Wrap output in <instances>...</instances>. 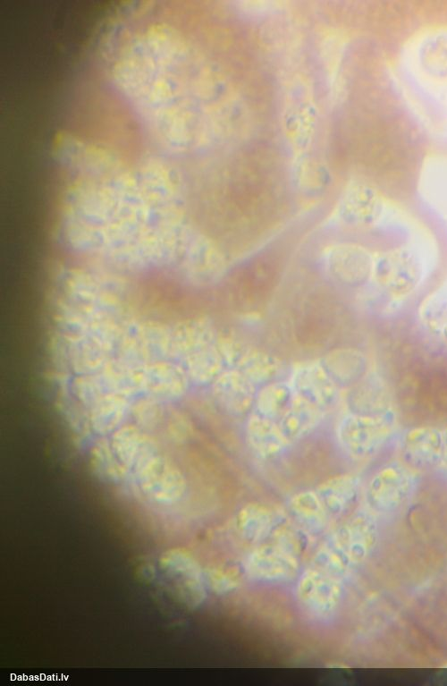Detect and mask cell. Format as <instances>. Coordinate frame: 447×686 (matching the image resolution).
<instances>
[{
	"label": "cell",
	"mask_w": 447,
	"mask_h": 686,
	"mask_svg": "<svg viewBox=\"0 0 447 686\" xmlns=\"http://www.w3.org/2000/svg\"><path fill=\"white\" fill-rule=\"evenodd\" d=\"M161 568L175 581L174 588L182 601L198 606L204 597L199 566L183 549H170L160 557Z\"/></svg>",
	"instance_id": "7a4b0ae2"
},
{
	"label": "cell",
	"mask_w": 447,
	"mask_h": 686,
	"mask_svg": "<svg viewBox=\"0 0 447 686\" xmlns=\"http://www.w3.org/2000/svg\"><path fill=\"white\" fill-rule=\"evenodd\" d=\"M358 491V479L351 475L333 477L319 486L317 495L325 511L340 513L354 500Z\"/></svg>",
	"instance_id": "7c38bea8"
},
{
	"label": "cell",
	"mask_w": 447,
	"mask_h": 686,
	"mask_svg": "<svg viewBox=\"0 0 447 686\" xmlns=\"http://www.w3.org/2000/svg\"><path fill=\"white\" fill-rule=\"evenodd\" d=\"M291 510L300 520L307 522H321L325 509L316 493L302 492L291 501Z\"/></svg>",
	"instance_id": "e0dca14e"
},
{
	"label": "cell",
	"mask_w": 447,
	"mask_h": 686,
	"mask_svg": "<svg viewBox=\"0 0 447 686\" xmlns=\"http://www.w3.org/2000/svg\"><path fill=\"white\" fill-rule=\"evenodd\" d=\"M290 381H273L257 391L253 412L271 419L281 418L294 397Z\"/></svg>",
	"instance_id": "8fae6325"
},
{
	"label": "cell",
	"mask_w": 447,
	"mask_h": 686,
	"mask_svg": "<svg viewBox=\"0 0 447 686\" xmlns=\"http://www.w3.org/2000/svg\"><path fill=\"white\" fill-rule=\"evenodd\" d=\"M384 399V390L380 382L365 376L351 386L347 402L352 413L378 414L390 410Z\"/></svg>",
	"instance_id": "30bf717a"
},
{
	"label": "cell",
	"mask_w": 447,
	"mask_h": 686,
	"mask_svg": "<svg viewBox=\"0 0 447 686\" xmlns=\"http://www.w3.org/2000/svg\"><path fill=\"white\" fill-rule=\"evenodd\" d=\"M442 436H443L442 462L447 465V428L442 431Z\"/></svg>",
	"instance_id": "ac0fdd59"
},
{
	"label": "cell",
	"mask_w": 447,
	"mask_h": 686,
	"mask_svg": "<svg viewBox=\"0 0 447 686\" xmlns=\"http://www.w3.org/2000/svg\"><path fill=\"white\" fill-rule=\"evenodd\" d=\"M394 421V413L391 410L378 414L350 412L339 423V444L354 459L368 458L386 442L393 429Z\"/></svg>",
	"instance_id": "6da1fadb"
},
{
	"label": "cell",
	"mask_w": 447,
	"mask_h": 686,
	"mask_svg": "<svg viewBox=\"0 0 447 686\" xmlns=\"http://www.w3.org/2000/svg\"><path fill=\"white\" fill-rule=\"evenodd\" d=\"M401 453L404 463L413 469L435 467L442 462V431L432 427L408 430L401 440Z\"/></svg>",
	"instance_id": "277c9868"
},
{
	"label": "cell",
	"mask_w": 447,
	"mask_h": 686,
	"mask_svg": "<svg viewBox=\"0 0 447 686\" xmlns=\"http://www.w3.org/2000/svg\"><path fill=\"white\" fill-rule=\"evenodd\" d=\"M290 383L295 395L324 410L337 400L339 386L321 364H308L296 368Z\"/></svg>",
	"instance_id": "8992f818"
},
{
	"label": "cell",
	"mask_w": 447,
	"mask_h": 686,
	"mask_svg": "<svg viewBox=\"0 0 447 686\" xmlns=\"http://www.w3.org/2000/svg\"><path fill=\"white\" fill-rule=\"evenodd\" d=\"M245 434L251 450L262 458L279 455L290 444L278 422L255 412L248 418Z\"/></svg>",
	"instance_id": "52a82bcc"
},
{
	"label": "cell",
	"mask_w": 447,
	"mask_h": 686,
	"mask_svg": "<svg viewBox=\"0 0 447 686\" xmlns=\"http://www.w3.org/2000/svg\"><path fill=\"white\" fill-rule=\"evenodd\" d=\"M324 409L294 395L287 411L279 419V425L290 443L310 434L323 420Z\"/></svg>",
	"instance_id": "ba28073f"
},
{
	"label": "cell",
	"mask_w": 447,
	"mask_h": 686,
	"mask_svg": "<svg viewBox=\"0 0 447 686\" xmlns=\"http://www.w3.org/2000/svg\"><path fill=\"white\" fill-rule=\"evenodd\" d=\"M411 487V474L402 464L392 462L381 468L370 481L367 495L376 509L397 506Z\"/></svg>",
	"instance_id": "5b68a950"
},
{
	"label": "cell",
	"mask_w": 447,
	"mask_h": 686,
	"mask_svg": "<svg viewBox=\"0 0 447 686\" xmlns=\"http://www.w3.org/2000/svg\"><path fill=\"white\" fill-rule=\"evenodd\" d=\"M418 63L427 75L446 79L447 34H437L425 39L418 49Z\"/></svg>",
	"instance_id": "5bb4252c"
},
{
	"label": "cell",
	"mask_w": 447,
	"mask_h": 686,
	"mask_svg": "<svg viewBox=\"0 0 447 686\" xmlns=\"http://www.w3.org/2000/svg\"><path fill=\"white\" fill-rule=\"evenodd\" d=\"M224 360L218 353H198L189 360L186 376L198 385L213 384L224 371Z\"/></svg>",
	"instance_id": "9a60e30c"
},
{
	"label": "cell",
	"mask_w": 447,
	"mask_h": 686,
	"mask_svg": "<svg viewBox=\"0 0 447 686\" xmlns=\"http://www.w3.org/2000/svg\"><path fill=\"white\" fill-rule=\"evenodd\" d=\"M272 522L270 510L258 504L246 505L239 512L237 523L239 529L249 537H257L265 531Z\"/></svg>",
	"instance_id": "2e32d148"
},
{
	"label": "cell",
	"mask_w": 447,
	"mask_h": 686,
	"mask_svg": "<svg viewBox=\"0 0 447 686\" xmlns=\"http://www.w3.org/2000/svg\"><path fill=\"white\" fill-rule=\"evenodd\" d=\"M256 386L271 383L279 375L281 364L277 359L260 351L241 354L236 367Z\"/></svg>",
	"instance_id": "4fadbf2b"
},
{
	"label": "cell",
	"mask_w": 447,
	"mask_h": 686,
	"mask_svg": "<svg viewBox=\"0 0 447 686\" xmlns=\"http://www.w3.org/2000/svg\"><path fill=\"white\" fill-rule=\"evenodd\" d=\"M212 389L221 407L232 416L242 417L254 410L256 385L237 368L224 370Z\"/></svg>",
	"instance_id": "3957f363"
},
{
	"label": "cell",
	"mask_w": 447,
	"mask_h": 686,
	"mask_svg": "<svg viewBox=\"0 0 447 686\" xmlns=\"http://www.w3.org/2000/svg\"><path fill=\"white\" fill-rule=\"evenodd\" d=\"M321 365L339 387H351L366 376L367 371L364 357L350 350L330 352Z\"/></svg>",
	"instance_id": "9c48e42d"
}]
</instances>
